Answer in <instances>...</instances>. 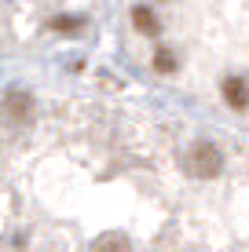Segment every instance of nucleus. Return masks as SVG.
<instances>
[{"label": "nucleus", "mask_w": 249, "mask_h": 252, "mask_svg": "<svg viewBox=\"0 0 249 252\" xmlns=\"http://www.w3.org/2000/svg\"><path fill=\"white\" fill-rule=\"evenodd\" d=\"M154 73H176V55L169 48L154 51Z\"/></svg>", "instance_id": "423d86ee"}, {"label": "nucleus", "mask_w": 249, "mask_h": 252, "mask_svg": "<svg viewBox=\"0 0 249 252\" xmlns=\"http://www.w3.org/2000/svg\"><path fill=\"white\" fill-rule=\"evenodd\" d=\"M220 92H224V102L231 110H246L249 106V84L242 81V77H224Z\"/></svg>", "instance_id": "7ed1b4c3"}, {"label": "nucleus", "mask_w": 249, "mask_h": 252, "mask_svg": "<svg viewBox=\"0 0 249 252\" xmlns=\"http://www.w3.org/2000/svg\"><path fill=\"white\" fill-rule=\"evenodd\" d=\"M92 249H96V252H103V249H121V252H125L128 241H125V234H103V238H99Z\"/></svg>", "instance_id": "0eeeda50"}, {"label": "nucleus", "mask_w": 249, "mask_h": 252, "mask_svg": "<svg viewBox=\"0 0 249 252\" xmlns=\"http://www.w3.org/2000/svg\"><path fill=\"white\" fill-rule=\"evenodd\" d=\"M51 33H81L84 30V15H55L48 22Z\"/></svg>", "instance_id": "39448f33"}, {"label": "nucleus", "mask_w": 249, "mask_h": 252, "mask_svg": "<svg viewBox=\"0 0 249 252\" xmlns=\"http://www.w3.org/2000/svg\"><path fill=\"white\" fill-rule=\"evenodd\" d=\"M187 172L194 179H220L224 172V154H220L216 143H194L187 150Z\"/></svg>", "instance_id": "f257e3e1"}, {"label": "nucleus", "mask_w": 249, "mask_h": 252, "mask_svg": "<svg viewBox=\"0 0 249 252\" xmlns=\"http://www.w3.org/2000/svg\"><path fill=\"white\" fill-rule=\"evenodd\" d=\"M132 26L143 33V37H158V33H161V19L154 15L150 4H136L132 7Z\"/></svg>", "instance_id": "20e7f679"}, {"label": "nucleus", "mask_w": 249, "mask_h": 252, "mask_svg": "<svg viewBox=\"0 0 249 252\" xmlns=\"http://www.w3.org/2000/svg\"><path fill=\"white\" fill-rule=\"evenodd\" d=\"M33 110H37V102H33V92L30 88H7L4 92V102H0V117L7 121L11 128H19V125H30L33 121Z\"/></svg>", "instance_id": "f03ea898"}]
</instances>
